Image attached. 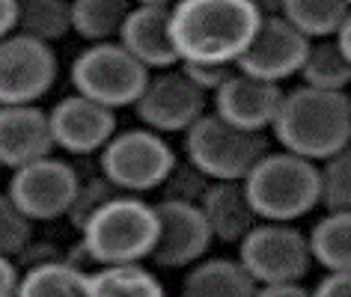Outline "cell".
<instances>
[{
  "label": "cell",
  "mask_w": 351,
  "mask_h": 297,
  "mask_svg": "<svg viewBox=\"0 0 351 297\" xmlns=\"http://www.w3.org/2000/svg\"><path fill=\"white\" fill-rule=\"evenodd\" d=\"M262 15L250 0H176L170 10V42L179 63L235 66Z\"/></svg>",
  "instance_id": "1"
},
{
  "label": "cell",
  "mask_w": 351,
  "mask_h": 297,
  "mask_svg": "<svg viewBox=\"0 0 351 297\" xmlns=\"http://www.w3.org/2000/svg\"><path fill=\"white\" fill-rule=\"evenodd\" d=\"M271 131L286 152L313 164L324 161L351 143V99L346 92L298 86L283 92Z\"/></svg>",
  "instance_id": "2"
},
{
  "label": "cell",
  "mask_w": 351,
  "mask_h": 297,
  "mask_svg": "<svg viewBox=\"0 0 351 297\" xmlns=\"http://www.w3.org/2000/svg\"><path fill=\"white\" fill-rule=\"evenodd\" d=\"M241 185L259 220L292 223L319 205V167L286 148L262 155Z\"/></svg>",
  "instance_id": "3"
},
{
  "label": "cell",
  "mask_w": 351,
  "mask_h": 297,
  "mask_svg": "<svg viewBox=\"0 0 351 297\" xmlns=\"http://www.w3.org/2000/svg\"><path fill=\"white\" fill-rule=\"evenodd\" d=\"M81 238L99 265L146 261L158 241L155 205L143 203L137 194L113 196L90 214Z\"/></svg>",
  "instance_id": "4"
},
{
  "label": "cell",
  "mask_w": 351,
  "mask_h": 297,
  "mask_svg": "<svg viewBox=\"0 0 351 297\" xmlns=\"http://www.w3.org/2000/svg\"><path fill=\"white\" fill-rule=\"evenodd\" d=\"M262 155H268L262 131H244L217 113H203L185 131V158L212 181H244Z\"/></svg>",
  "instance_id": "5"
},
{
  "label": "cell",
  "mask_w": 351,
  "mask_h": 297,
  "mask_svg": "<svg viewBox=\"0 0 351 297\" xmlns=\"http://www.w3.org/2000/svg\"><path fill=\"white\" fill-rule=\"evenodd\" d=\"M72 86L75 92L104 104V107H134L149 81V68L128 54L119 42H93L72 60Z\"/></svg>",
  "instance_id": "6"
},
{
  "label": "cell",
  "mask_w": 351,
  "mask_h": 297,
  "mask_svg": "<svg viewBox=\"0 0 351 297\" xmlns=\"http://www.w3.org/2000/svg\"><path fill=\"white\" fill-rule=\"evenodd\" d=\"M173 164L176 152L161 134L134 128L113 134L104 143L99 167L101 176H108L125 194H146V190L161 188Z\"/></svg>",
  "instance_id": "7"
},
{
  "label": "cell",
  "mask_w": 351,
  "mask_h": 297,
  "mask_svg": "<svg viewBox=\"0 0 351 297\" xmlns=\"http://www.w3.org/2000/svg\"><path fill=\"white\" fill-rule=\"evenodd\" d=\"M239 261L259 285L304 279L313 265L310 238L280 220H265L259 226L253 223L239 241Z\"/></svg>",
  "instance_id": "8"
},
{
  "label": "cell",
  "mask_w": 351,
  "mask_h": 297,
  "mask_svg": "<svg viewBox=\"0 0 351 297\" xmlns=\"http://www.w3.org/2000/svg\"><path fill=\"white\" fill-rule=\"evenodd\" d=\"M77 188H81V176H77V170L72 164L45 155V158L30 161L19 170H12L10 190H6V194L36 223V220L66 217Z\"/></svg>",
  "instance_id": "9"
},
{
  "label": "cell",
  "mask_w": 351,
  "mask_h": 297,
  "mask_svg": "<svg viewBox=\"0 0 351 297\" xmlns=\"http://www.w3.org/2000/svg\"><path fill=\"white\" fill-rule=\"evenodd\" d=\"M57 81V57L51 45L24 33L0 39V104H33Z\"/></svg>",
  "instance_id": "10"
},
{
  "label": "cell",
  "mask_w": 351,
  "mask_h": 297,
  "mask_svg": "<svg viewBox=\"0 0 351 297\" xmlns=\"http://www.w3.org/2000/svg\"><path fill=\"white\" fill-rule=\"evenodd\" d=\"M137 119L161 134H176L188 131L206 113V92L197 90L185 77V72L176 68H161L149 72V81L134 101Z\"/></svg>",
  "instance_id": "11"
},
{
  "label": "cell",
  "mask_w": 351,
  "mask_h": 297,
  "mask_svg": "<svg viewBox=\"0 0 351 297\" xmlns=\"http://www.w3.org/2000/svg\"><path fill=\"white\" fill-rule=\"evenodd\" d=\"M306 54H310V39L301 30H295L283 15H262L256 36L250 39L247 51L235 60V68L262 77V81L280 83L301 72Z\"/></svg>",
  "instance_id": "12"
},
{
  "label": "cell",
  "mask_w": 351,
  "mask_h": 297,
  "mask_svg": "<svg viewBox=\"0 0 351 297\" xmlns=\"http://www.w3.org/2000/svg\"><path fill=\"white\" fill-rule=\"evenodd\" d=\"M158 214V241L152 247V259L158 268H188L206 256L212 247V229H208L203 208L197 203H179V199H161L155 205Z\"/></svg>",
  "instance_id": "13"
},
{
  "label": "cell",
  "mask_w": 351,
  "mask_h": 297,
  "mask_svg": "<svg viewBox=\"0 0 351 297\" xmlns=\"http://www.w3.org/2000/svg\"><path fill=\"white\" fill-rule=\"evenodd\" d=\"M54 146L69 155H93L117 134V116L110 107L75 92L48 110Z\"/></svg>",
  "instance_id": "14"
},
{
  "label": "cell",
  "mask_w": 351,
  "mask_h": 297,
  "mask_svg": "<svg viewBox=\"0 0 351 297\" xmlns=\"http://www.w3.org/2000/svg\"><path fill=\"white\" fill-rule=\"evenodd\" d=\"M280 101H283L280 83L235 72L215 92V113L244 131H265L277 119Z\"/></svg>",
  "instance_id": "15"
},
{
  "label": "cell",
  "mask_w": 351,
  "mask_h": 297,
  "mask_svg": "<svg viewBox=\"0 0 351 297\" xmlns=\"http://www.w3.org/2000/svg\"><path fill=\"white\" fill-rule=\"evenodd\" d=\"M48 113L36 104H0V167L19 170L30 161L51 155Z\"/></svg>",
  "instance_id": "16"
},
{
  "label": "cell",
  "mask_w": 351,
  "mask_h": 297,
  "mask_svg": "<svg viewBox=\"0 0 351 297\" xmlns=\"http://www.w3.org/2000/svg\"><path fill=\"white\" fill-rule=\"evenodd\" d=\"M119 45L128 48V54L137 57L149 72L176 68L179 54L170 42V6H131L119 27Z\"/></svg>",
  "instance_id": "17"
},
{
  "label": "cell",
  "mask_w": 351,
  "mask_h": 297,
  "mask_svg": "<svg viewBox=\"0 0 351 297\" xmlns=\"http://www.w3.org/2000/svg\"><path fill=\"white\" fill-rule=\"evenodd\" d=\"M197 205L203 208L212 238L223 244H239L256 223V211H253L241 181H212Z\"/></svg>",
  "instance_id": "18"
},
{
  "label": "cell",
  "mask_w": 351,
  "mask_h": 297,
  "mask_svg": "<svg viewBox=\"0 0 351 297\" xmlns=\"http://www.w3.org/2000/svg\"><path fill=\"white\" fill-rule=\"evenodd\" d=\"M256 292L259 283L235 259L194 261V268L182 283L185 297H253Z\"/></svg>",
  "instance_id": "19"
},
{
  "label": "cell",
  "mask_w": 351,
  "mask_h": 297,
  "mask_svg": "<svg viewBox=\"0 0 351 297\" xmlns=\"http://www.w3.org/2000/svg\"><path fill=\"white\" fill-rule=\"evenodd\" d=\"M164 285L140 261H113L86 274L84 297H161Z\"/></svg>",
  "instance_id": "20"
},
{
  "label": "cell",
  "mask_w": 351,
  "mask_h": 297,
  "mask_svg": "<svg viewBox=\"0 0 351 297\" xmlns=\"http://www.w3.org/2000/svg\"><path fill=\"white\" fill-rule=\"evenodd\" d=\"M90 270L72 265L66 259H51L42 265H30L19 279L21 297H84Z\"/></svg>",
  "instance_id": "21"
},
{
  "label": "cell",
  "mask_w": 351,
  "mask_h": 297,
  "mask_svg": "<svg viewBox=\"0 0 351 297\" xmlns=\"http://www.w3.org/2000/svg\"><path fill=\"white\" fill-rule=\"evenodd\" d=\"M15 33L54 45L72 30V0H15Z\"/></svg>",
  "instance_id": "22"
},
{
  "label": "cell",
  "mask_w": 351,
  "mask_h": 297,
  "mask_svg": "<svg viewBox=\"0 0 351 297\" xmlns=\"http://www.w3.org/2000/svg\"><path fill=\"white\" fill-rule=\"evenodd\" d=\"M134 0H72V30L84 42H113Z\"/></svg>",
  "instance_id": "23"
},
{
  "label": "cell",
  "mask_w": 351,
  "mask_h": 297,
  "mask_svg": "<svg viewBox=\"0 0 351 297\" xmlns=\"http://www.w3.org/2000/svg\"><path fill=\"white\" fill-rule=\"evenodd\" d=\"M310 253L324 270L351 268V211H328L310 229Z\"/></svg>",
  "instance_id": "24"
},
{
  "label": "cell",
  "mask_w": 351,
  "mask_h": 297,
  "mask_svg": "<svg viewBox=\"0 0 351 297\" xmlns=\"http://www.w3.org/2000/svg\"><path fill=\"white\" fill-rule=\"evenodd\" d=\"M348 12L351 10L346 0H283V10H280V15L306 39L337 36Z\"/></svg>",
  "instance_id": "25"
},
{
  "label": "cell",
  "mask_w": 351,
  "mask_h": 297,
  "mask_svg": "<svg viewBox=\"0 0 351 297\" xmlns=\"http://www.w3.org/2000/svg\"><path fill=\"white\" fill-rule=\"evenodd\" d=\"M298 75L304 77V86L342 92L351 83V63L342 57L337 42H319V45H310V54Z\"/></svg>",
  "instance_id": "26"
},
{
  "label": "cell",
  "mask_w": 351,
  "mask_h": 297,
  "mask_svg": "<svg viewBox=\"0 0 351 297\" xmlns=\"http://www.w3.org/2000/svg\"><path fill=\"white\" fill-rule=\"evenodd\" d=\"M319 205L324 211H351V143L322 161Z\"/></svg>",
  "instance_id": "27"
},
{
  "label": "cell",
  "mask_w": 351,
  "mask_h": 297,
  "mask_svg": "<svg viewBox=\"0 0 351 297\" xmlns=\"http://www.w3.org/2000/svg\"><path fill=\"white\" fill-rule=\"evenodd\" d=\"M119 194H125V190L113 185L108 176L84 179L81 188H77V194H75V199H72V205H69V211H66V220L72 223L75 232H81L95 208L104 205V203H108V199H113V196H119Z\"/></svg>",
  "instance_id": "28"
},
{
  "label": "cell",
  "mask_w": 351,
  "mask_h": 297,
  "mask_svg": "<svg viewBox=\"0 0 351 297\" xmlns=\"http://www.w3.org/2000/svg\"><path fill=\"white\" fill-rule=\"evenodd\" d=\"M208 185H212V179H208L199 167H194V164H191L188 158H185V161H176L173 170L167 172V179L161 181V199L199 203Z\"/></svg>",
  "instance_id": "29"
},
{
  "label": "cell",
  "mask_w": 351,
  "mask_h": 297,
  "mask_svg": "<svg viewBox=\"0 0 351 297\" xmlns=\"http://www.w3.org/2000/svg\"><path fill=\"white\" fill-rule=\"evenodd\" d=\"M30 217L12 203L10 194H0V256L15 259L21 247L33 238Z\"/></svg>",
  "instance_id": "30"
},
{
  "label": "cell",
  "mask_w": 351,
  "mask_h": 297,
  "mask_svg": "<svg viewBox=\"0 0 351 297\" xmlns=\"http://www.w3.org/2000/svg\"><path fill=\"white\" fill-rule=\"evenodd\" d=\"M179 68L185 72L188 81L194 83L197 90H203L206 95L208 92L215 95L235 72H239L235 66H223V63H179Z\"/></svg>",
  "instance_id": "31"
},
{
  "label": "cell",
  "mask_w": 351,
  "mask_h": 297,
  "mask_svg": "<svg viewBox=\"0 0 351 297\" xmlns=\"http://www.w3.org/2000/svg\"><path fill=\"white\" fill-rule=\"evenodd\" d=\"M313 294L315 297H351V268L328 270V276L319 279Z\"/></svg>",
  "instance_id": "32"
},
{
  "label": "cell",
  "mask_w": 351,
  "mask_h": 297,
  "mask_svg": "<svg viewBox=\"0 0 351 297\" xmlns=\"http://www.w3.org/2000/svg\"><path fill=\"white\" fill-rule=\"evenodd\" d=\"M15 259H19L21 261V265H42V261H51V259H63V256H60V250L54 247V244H39V241H27V244H24V247H21V253H19V256H15Z\"/></svg>",
  "instance_id": "33"
},
{
  "label": "cell",
  "mask_w": 351,
  "mask_h": 297,
  "mask_svg": "<svg viewBox=\"0 0 351 297\" xmlns=\"http://www.w3.org/2000/svg\"><path fill=\"white\" fill-rule=\"evenodd\" d=\"M256 294H262V297H304L306 288L301 285V279H283V283H265V285H259Z\"/></svg>",
  "instance_id": "34"
},
{
  "label": "cell",
  "mask_w": 351,
  "mask_h": 297,
  "mask_svg": "<svg viewBox=\"0 0 351 297\" xmlns=\"http://www.w3.org/2000/svg\"><path fill=\"white\" fill-rule=\"evenodd\" d=\"M19 270H15V261H10L6 256H0V297H12L19 294Z\"/></svg>",
  "instance_id": "35"
},
{
  "label": "cell",
  "mask_w": 351,
  "mask_h": 297,
  "mask_svg": "<svg viewBox=\"0 0 351 297\" xmlns=\"http://www.w3.org/2000/svg\"><path fill=\"white\" fill-rule=\"evenodd\" d=\"M63 259H66V261H72V265H77V268H84V270H90V268H99V261L93 259V253H90V247H86V244H84V238L77 241L75 247L69 250Z\"/></svg>",
  "instance_id": "36"
},
{
  "label": "cell",
  "mask_w": 351,
  "mask_h": 297,
  "mask_svg": "<svg viewBox=\"0 0 351 297\" xmlns=\"http://www.w3.org/2000/svg\"><path fill=\"white\" fill-rule=\"evenodd\" d=\"M15 21H19L15 0H0V39H6L15 30Z\"/></svg>",
  "instance_id": "37"
},
{
  "label": "cell",
  "mask_w": 351,
  "mask_h": 297,
  "mask_svg": "<svg viewBox=\"0 0 351 297\" xmlns=\"http://www.w3.org/2000/svg\"><path fill=\"white\" fill-rule=\"evenodd\" d=\"M337 45L342 51V57L351 63V12L346 15V21L339 24V30H337Z\"/></svg>",
  "instance_id": "38"
},
{
  "label": "cell",
  "mask_w": 351,
  "mask_h": 297,
  "mask_svg": "<svg viewBox=\"0 0 351 297\" xmlns=\"http://www.w3.org/2000/svg\"><path fill=\"white\" fill-rule=\"evenodd\" d=\"M253 6H256L259 15H280L283 10V0H250Z\"/></svg>",
  "instance_id": "39"
},
{
  "label": "cell",
  "mask_w": 351,
  "mask_h": 297,
  "mask_svg": "<svg viewBox=\"0 0 351 297\" xmlns=\"http://www.w3.org/2000/svg\"><path fill=\"white\" fill-rule=\"evenodd\" d=\"M134 3H140V6H176V0H134Z\"/></svg>",
  "instance_id": "40"
},
{
  "label": "cell",
  "mask_w": 351,
  "mask_h": 297,
  "mask_svg": "<svg viewBox=\"0 0 351 297\" xmlns=\"http://www.w3.org/2000/svg\"><path fill=\"white\" fill-rule=\"evenodd\" d=\"M346 3H348V10H351V0H346Z\"/></svg>",
  "instance_id": "41"
}]
</instances>
